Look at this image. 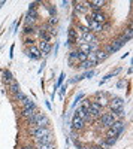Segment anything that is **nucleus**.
Instances as JSON below:
<instances>
[{"instance_id":"obj_3","label":"nucleus","mask_w":133,"mask_h":149,"mask_svg":"<svg viewBox=\"0 0 133 149\" xmlns=\"http://www.w3.org/2000/svg\"><path fill=\"white\" fill-rule=\"evenodd\" d=\"M78 43H91V45H97L99 43V37L91 31L87 33H81V36L78 37Z\"/></svg>"},{"instance_id":"obj_2","label":"nucleus","mask_w":133,"mask_h":149,"mask_svg":"<svg viewBox=\"0 0 133 149\" xmlns=\"http://www.w3.org/2000/svg\"><path fill=\"white\" fill-rule=\"evenodd\" d=\"M117 121V116L112 113V112H106V113H102L100 118H99V124L105 128H109L112 124Z\"/></svg>"},{"instance_id":"obj_40","label":"nucleus","mask_w":133,"mask_h":149,"mask_svg":"<svg viewBox=\"0 0 133 149\" xmlns=\"http://www.w3.org/2000/svg\"><path fill=\"white\" fill-rule=\"evenodd\" d=\"M124 85H126V79H121V81H118V84H117V86H118V88H123Z\"/></svg>"},{"instance_id":"obj_31","label":"nucleus","mask_w":133,"mask_h":149,"mask_svg":"<svg viewBox=\"0 0 133 149\" xmlns=\"http://www.w3.org/2000/svg\"><path fill=\"white\" fill-rule=\"evenodd\" d=\"M64 78H66V74L64 73H60V78H58V81H57V84L54 85V91L55 90H58L60 86H62V84H63V81H64Z\"/></svg>"},{"instance_id":"obj_30","label":"nucleus","mask_w":133,"mask_h":149,"mask_svg":"<svg viewBox=\"0 0 133 149\" xmlns=\"http://www.w3.org/2000/svg\"><path fill=\"white\" fill-rule=\"evenodd\" d=\"M34 29H36L34 26H30V24H27V26L22 29V33L27 34V36H29V34H33V33H34Z\"/></svg>"},{"instance_id":"obj_5","label":"nucleus","mask_w":133,"mask_h":149,"mask_svg":"<svg viewBox=\"0 0 133 149\" xmlns=\"http://www.w3.org/2000/svg\"><path fill=\"white\" fill-rule=\"evenodd\" d=\"M102 106L99 104V103H96V102H90V104H88V112H90V116L91 118H100V115L103 113L102 112Z\"/></svg>"},{"instance_id":"obj_41","label":"nucleus","mask_w":133,"mask_h":149,"mask_svg":"<svg viewBox=\"0 0 133 149\" xmlns=\"http://www.w3.org/2000/svg\"><path fill=\"white\" fill-rule=\"evenodd\" d=\"M103 94H106V93H105V91H97V93L94 94V98H97V97H100V95H103Z\"/></svg>"},{"instance_id":"obj_13","label":"nucleus","mask_w":133,"mask_h":149,"mask_svg":"<svg viewBox=\"0 0 133 149\" xmlns=\"http://www.w3.org/2000/svg\"><path fill=\"white\" fill-rule=\"evenodd\" d=\"M88 3L87 2H75V12L78 14H82V15H88Z\"/></svg>"},{"instance_id":"obj_34","label":"nucleus","mask_w":133,"mask_h":149,"mask_svg":"<svg viewBox=\"0 0 133 149\" xmlns=\"http://www.w3.org/2000/svg\"><path fill=\"white\" fill-rule=\"evenodd\" d=\"M46 24H50V26H55V24H58V18L57 17H50V19H48V22Z\"/></svg>"},{"instance_id":"obj_27","label":"nucleus","mask_w":133,"mask_h":149,"mask_svg":"<svg viewBox=\"0 0 133 149\" xmlns=\"http://www.w3.org/2000/svg\"><path fill=\"white\" fill-rule=\"evenodd\" d=\"M2 74H3V81L6 82V84H9L12 79H14V76H12V73H10V70H8V69H5L3 72H2Z\"/></svg>"},{"instance_id":"obj_1","label":"nucleus","mask_w":133,"mask_h":149,"mask_svg":"<svg viewBox=\"0 0 133 149\" xmlns=\"http://www.w3.org/2000/svg\"><path fill=\"white\" fill-rule=\"evenodd\" d=\"M48 134H52L50 127H39V125L29 127V136H32V139L39 137V136H48Z\"/></svg>"},{"instance_id":"obj_10","label":"nucleus","mask_w":133,"mask_h":149,"mask_svg":"<svg viewBox=\"0 0 133 149\" xmlns=\"http://www.w3.org/2000/svg\"><path fill=\"white\" fill-rule=\"evenodd\" d=\"M124 46V43L120 40V39H117V40H114L111 45H108L106 46V49H105V52L108 54V55H111V54H114V52H117L118 49H121Z\"/></svg>"},{"instance_id":"obj_42","label":"nucleus","mask_w":133,"mask_h":149,"mask_svg":"<svg viewBox=\"0 0 133 149\" xmlns=\"http://www.w3.org/2000/svg\"><path fill=\"white\" fill-rule=\"evenodd\" d=\"M88 149H108V148H103V146H99V145H94V146H91V148H88Z\"/></svg>"},{"instance_id":"obj_4","label":"nucleus","mask_w":133,"mask_h":149,"mask_svg":"<svg viewBox=\"0 0 133 149\" xmlns=\"http://www.w3.org/2000/svg\"><path fill=\"white\" fill-rule=\"evenodd\" d=\"M84 18H85V22H87V27H88V30L91 31V33H100V31H103V26L102 24H99V22H96L90 15H84Z\"/></svg>"},{"instance_id":"obj_22","label":"nucleus","mask_w":133,"mask_h":149,"mask_svg":"<svg viewBox=\"0 0 133 149\" xmlns=\"http://www.w3.org/2000/svg\"><path fill=\"white\" fill-rule=\"evenodd\" d=\"M38 110H39V109H21L20 116H21V118H24V119H29V118H30V116H33Z\"/></svg>"},{"instance_id":"obj_35","label":"nucleus","mask_w":133,"mask_h":149,"mask_svg":"<svg viewBox=\"0 0 133 149\" xmlns=\"http://www.w3.org/2000/svg\"><path fill=\"white\" fill-rule=\"evenodd\" d=\"M82 98H84V94H82V93H79V94L75 97V102H74V104H72V107H75V106H76V103H78L79 100H82Z\"/></svg>"},{"instance_id":"obj_23","label":"nucleus","mask_w":133,"mask_h":149,"mask_svg":"<svg viewBox=\"0 0 133 149\" xmlns=\"http://www.w3.org/2000/svg\"><path fill=\"white\" fill-rule=\"evenodd\" d=\"M93 102L99 103L102 107H105V106H108V104H109V98H108V95H106V94H103V95H100V97H97V98H94Z\"/></svg>"},{"instance_id":"obj_25","label":"nucleus","mask_w":133,"mask_h":149,"mask_svg":"<svg viewBox=\"0 0 133 149\" xmlns=\"http://www.w3.org/2000/svg\"><path fill=\"white\" fill-rule=\"evenodd\" d=\"M94 54H96V61H97V63H102V61H105L108 57H109L105 51H96Z\"/></svg>"},{"instance_id":"obj_11","label":"nucleus","mask_w":133,"mask_h":149,"mask_svg":"<svg viewBox=\"0 0 133 149\" xmlns=\"http://www.w3.org/2000/svg\"><path fill=\"white\" fill-rule=\"evenodd\" d=\"M96 22H99V24H102V26H103V24L106 22V15L103 14V12L102 10H91V14H88Z\"/></svg>"},{"instance_id":"obj_8","label":"nucleus","mask_w":133,"mask_h":149,"mask_svg":"<svg viewBox=\"0 0 133 149\" xmlns=\"http://www.w3.org/2000/svg\"><path fill=\"white\" fill-rule=\"evenodd\" d=\"M109 109H111V112H115V110H118L120 107H124V98H121V97H112L111 100H109Z\"/></svg>"},{"instance_id":"obj_38","label":"nucleus","mask_w":133,"mask_h":149,"mask_svg":"<svg viewBox=\"0 0 133 149\" xmlns=\"http://www.w3.org/2000/svg\"><path fill=\"white\" fill-rule=\"evenodd\" d=\"M39 6V2H32L29 5V10H36V8Z\"/></svg>"},{"instance_id":"obj_37","label":"nucleus","mask_w":133,"mask_h":149,"mask_svg":"<svg viewBox=\"0 0 133 149\" xmlns=\"http://www.w3.org/2000/svg\"><path fill=\"white\" fill-rule=\"evenodd\" d=\"M46 9H48V12H50V15L51 17H57L55 14H57V12H55V8H52V6H46Z\"/></svg>"},{"instance_id":"obj_39","label":"nucleus","mask_w":133,"mask_h":149,"mask_svg":"<svg viewBox=\"0 0 133 149\" xmlns=\"http://www.w3.org/2000/svg\"><path fill=\"white\" fill-rule=\"evenodd\" d=\"M66 88H67V84L62 86V90H60V98H63L64 97V93H66Z\"/></svg>"},{"instance_id":"obj_12","label":"nucleus","mask_w":133,"mask_h":149,"mask_svg":"<svg viewBox=\"0 0 133 149\" xmlns=\"http://www.w3.org/2000/svg\"><path fill=\"white\" fill-rule=\"evenodd\" d=\"M84 128H85V122H84L79 116L74 115V118H72V130H75V131H82Z\"/></svg>"},{"instance_id":"obj_15","label":"nucleus","mask_w":133,"mask_h":149,"mask_svg":"<svg viewBox=\"0 0 133 149\" xmlns=\"http://www.w3.org/2000/svg\"><path fill=\"white\" fill-rule=\"evenodd\" d=\"M111 128L115 130V131L118 133V136H120V134H123V133L126 131V122H124L123 119H117L112 125H111Z\"/></svg>"},{"instance_id":"obj_17","label":"nucleus","mask_w":133,"mask_h":149,"mask_svg":"<svg viewBox=\"0 0 133 149\" xmlns=\"http://www.w3.org/2000/svg\"><path fill=\"white\" fill-rule=\"evenodd\" d=\"M45 113H42V112H36V113L33 115V116H30L29 119H26V125H29V127H33V125H36V124H38L39 122V119L43 116Z\"/></svg>"},{"instance_id":"obj_24","label":"nucleus","mask_w":133,"mask_h":149,"mask_svg":"<svg viewBox=\"0 0 133 149\" xmlns=\"http://www.w3.org/2000/svg\"><path fill=\"white\" fill-rule=\"evenodd\" d=\"M94 66H97V64H96L94 63V61H90V60H87V61H84V63H79V67L81 69H84V70H90V69H93Z\"/></svg>"},{"instance_id":"obj_21","label":"nucleus","mask_w":133,"mask_h":149,"mask_svg":"<svg viewBox=\"0 0 133 149\" xmlns=\"http://www.w3.org/2000/svg\"><path fill=\"white\" fill-rule=\"evenodd\" d=\"M39 51L42 52V55H48L51 52V43H48V42H43V40H41L39 42Z\"/></svg>"},{"instance_id":"obj_32","label":"nucleus","mask_w":133,"mask_h":149,"mask_svg":"<svg viewBox=\"0 0 133 149\" xmlns=\"http://www.w3.org/2000/svg\"><path fill=\"white\" fill-rule=\"evenodd\" d=\"M106 137H115V139H118V133L109 127V128H108V131H106Z\"/></svg>"},{"instance_id":"obj_29","label":"nucleus","mask_w":133,"mask_h":149,"mask_svg":"<svg viewBox=\"0 0 133 149\" xmlns=\"http://www.w3.org/2000/svg\"><path fill=\"white\" fill-rule=\"evenodd\" d=\"M117 143V139L115 137H105V148H111Z\"/></svg>"},{"instance_id":"obj_46","label":"nucleus","mask_w":133,"mask_h":149,"mask_svg":"<svg viewBox=\"0 0 133 149\" xmlns=\"http://www.w3.org/2000/svg\"><path fill=\"white\" fill-rule=\"evenodd\" d=\"M58 46H60V45L57 43V45H55V48H54V55H57V52H58Z\"/></svg>"},{"instance_id":"obj_44","label":"nucleus","mask_w":133,"mask_h":149,"mask_svg":"<svg viewBox=\"0 0 133 149\" xmlns=\"http://www.w3.org/2000/svg\"><path fill=\"white\" fill-rule=\"evenodd\" d=\"M9 57H10V58H12V57H14V45H12V46H10V54H9Z\"/></svg>"},{"instance_id":"obj_47","label":"nucleus","mask_w":133,"mask_h":149,"mask_svg":"<svg viewBox=\"0 0 133 149\" xmlns=\"http://www.w3.org/2000/svg\"><path fill=\"white\" fill-rule=\"evenodd\" d=\"M78 149H88V148H87V146H82V145H81V146H79Z\"/></svg>"},{"instance_id":"obj_7","label":"nucleus","mask_w":133,"mask_h":149,"mask_svg":"<svg viewBox=\"0 0 133 149\" xmlns=\"http://www.w3.org/2000/svg\"><path fill=\"white\" fill-rule=\"evenodd\" d=\"M26 54H27V57L32 60V61H38V60H41L42 58V52L39 51V48L36 46V45H33V46H30L27 51H26Z\"/></svg>"},{"instance_id":"obj_19","label":"nucleus","mask_w":133,"mask_h":149,"mask_svg":"<svg viewBox=\"0 0 133 149\" xmlns=\"http://www.w3.org/2000/svg\"><path fill=\"white\" fill-rule=\"evenodd\" d=\"M21 106H22V109H39L38 104H36V102L32 100V98H29V97H26L21 102Z\"/></svg>"},{"instance_id":"obj_20","label":"nucleus","mask_w":133,"mask_h":149,"mask_svg":"<svg viewBox=\"0 0 133 149\" xmlns=\"http://www.w3.org/2000/svg\"><path fill=\"white\" fill-rule=\"evenodd\" d=\"M6 86H8L9 93H12V94H17V93L21 91V90H20V84H18V81H15V79H12L9 84H6Z\"/></svg>"},{"instance_id":"obj_36","label":"nucleus","mask_w":133,"mask_h":149,"mask_svg":"<svg viewBox=\"0 0 133 149\" xmlns=\"http://www.w3.org/2000/svg\"><path fill=\"white\" fill-rule=\"evenodd\" d=\"M76 27H78V30H81V33H87V31H90L88 27H87V26H82V24H78Z\"/></svg>"},{"instance_id":"obj_14","label":"nucleus","mask_w":133,"mask_h":149,"mask_svg":"<svg viewBox=\"0 0 133 149\" xmlns=\"http://www.w3.org/2000/svg\"><path fill=\"white\" fill-rule=\"evenodd\" d=\"M52 142H54L52 134L39 136V137H33V143H34V145H43V143H52Z\"/></svg>"},{"instance_id":"obj_16","label":"nucleus","mask_w":133,"mask_h":149,"mask_svg":"<svg viewBox=\"0 0 133 149\" xmlns=\"http://www.w3.org/2000/svg\"><path fill=\"white\" fill-rule=\"evenodd\" d=\"M87 3L91 10H102V8L108 5V2H105V0H91V2H87Z\"/></svg>"},{"instance_id":"obj_26","label":"nucleus","mask_w":133,"mask_h":149,"mask_svg":"<svg viewBox=\"0 0 133 149\" xmlns=\"http://www.w3.org/2000/svg\"><path fill=\"white\" fill-rule=\"evenodd\" d=\"M34 149H57L55 148V143H43V145H33Z\"/></svg>"},{"instance_id":"obj_9","label":"nucleus","mask_w":133,"mask_h":149,"mask_svg":"<svg viewBox=\"0 0 133 149\" xmlns=\"http://www.w3.org/2000/svg\"><path fill=\"white\" fill-rule=\"evenodd\" d=\"M76 51L79 52H84V54H91V52H96L97 51V45H91V43H78V49Z\"/></svg>"},{"instance_id":"obj_18","label":"nucleus","mask_w":133,"mask_h":149,"mask_svg":"<svg viewBox=\"0 0 133 149\" xmlns=\"http://www.w3.org/2000/svg\"><path fill=\"white\" fill-rule=\"evenodd\" d=\"M38 17H39L38 10H29L26 14V22L30 24V26H34V22L38 21Z\"/></svg>"},{"instance_id":"obj_28","label":"nucleus","mask_w":133,"mask_h":149,"mask_svg":"<svg viewBox=\"0 0 133 149\" xmlns=\"http://www.w3.org/2000/svg\"><path fill=\"white\" fill-rule=\"evenodd\" d=\"M26 97H27L26 94L20 91V93L14 94V97H12V100H14V102H20V103H21V102H22V100H24V98H26Z\"/></svg>"},{"instance_id":"obj_45","label":"nucleus","mask_w":133,"mask_h":149,"mask_svg":"<svg viewBox=\"0 0 133 149\" xmlns=\"http://www.w3.org/2000/svg\"><path fill=\"white\" fill-rule=\"evenodd\" d=\"M69 5H70V2H62V6H63V8H67Z\"/></svg>"},{"instance_id":"obj_33","label":"nucleus","mask_w":133,"mask_h":149,"mask_svg":"<svg viewBox=\"0 0 133 149\" xmlns=\"http://www.w3.org/2000/svg\"><path fill=\"white\" fill-rule=\"evenodd\" d=\"M24 45H26V46H33L34 45V39H33V37H24Z\"/></svg>"},{"instance_id":"obj_6","label":"nucleus","mask_w":133,"mask_h":149,"mask_svg":"<svg viewBox=\"0 0 133 149\" xmlns=\"http://www.w3.org/2000/svg\"><path fill=\"white\" fill-rule=\"evenodd\" d=\"M78 30L75 27H70L67 30V42L66 46H72V45H78Z\"/></svg>"},{"instance_id":"obj_43","label":"nucleus","mask_w":133,"mask_h":149,"mask_svg":"<svg viewBox=\"0 0 133 149\" xmlns=\"http://www.w3.org/2000/svg\"><path fill=\"white\" fill-rule=\"evenodd\" d=\"M21 149H34V146L33 145H24Z\"/></svg>"}]
</instances>
